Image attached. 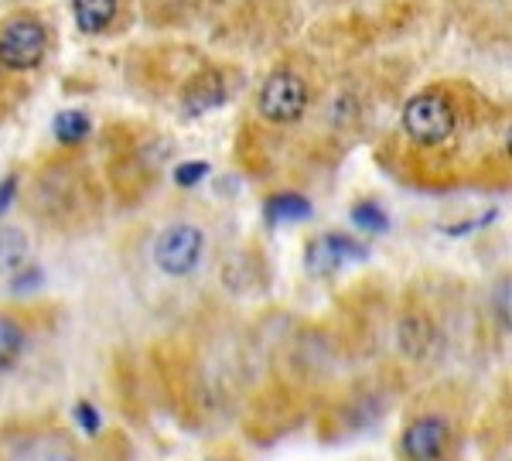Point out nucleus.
Returning a JSON list of instances; mask_svg holds the SVG:
<instances>
[{"instance_id": "1", "label": "nucleus", "mask_w": 512, "mask_h": 461, "mask_svg": "<svg viewBox=\"0 0 512 461\" xmlns=\"http://www.w3.org/2000/svg\"><path fill=\"white\" fill-rule=\"evenodd\" d=\"M502 113L506 110L475 82L458 76L434 79L403 100L393 127L379 141L376 161L396 181L424 192H451L465 185L502 188Z\"/></svg>"}, {"instance_id": "2", "label": "nucleus", "mask_w": 512, "mask_h": 461, "mask_svg": "<svg viewBox=\"0 0 512 461\" xmlns=\"http://www.w3.org/2000/svg\"><path fill=\"white\" fill-rule=\"evenodd\" d=\"M328 86L332 82L325 79L321 65L308 52L280 55L253 89L250 117H246L243 134H239L246 144V151L239 154L243 168H250L267 151L270 141L284 144L297 130L311 127V120L321 117Z\"/></svg>"}, {"instance_id": "3", "label": "nucleus", "mask_w": 512, "mask_h": 461, "mask_svg": "<svg viewBox=\"0 0 512 461\" xmlns=\"http://www.w3.org/2000/svg\"><path fill=\"white\" fill-rule=\"evenodd\" d=\"M21 205L35 226L55 236L89 233L106 212L110 192L93 161L59 147L45 154L21 178Z\"/></svg>"}, {"instance_id": "4", "label": "nucleus", "mask_w": 512, "mask_h": 461, "mask_svg": "<svg viewBox=\"0 0 512 461\" xmlns=\"http://www.w3.org/2000/svg\"><path fill=\"white\" fill-rule=\"evenodd\" d=\"M55 48L59 28L45 7L21 4L0 18V127L35 96Z\"/></svg>"}, {"instance_id": "5", "label": "nucleus", "mask_w": 512, "mask_h": 461, "mask_svg": "<svg viewBox=\"0 0 512 461\" xmlns=\"http://www.w3.org/2000/svg\"><path fill=\"white\" fill-rule=\"evenodd\" d=\"M171 144L144 120H117L103 130V181L120 209H134L161 185Z\"/></svg>"}, {"instance_id": "6", "label": "nucleus", "mask_w": 512, "mask_h": 461, "mask_svg": "<svg viewBox=\"0 0 512 461\" xmlns=\"http://www.w3.org/2000/svg\"><path fill=\"white\" fill-rule=\"evenodd\" d=\"M465 441V390L458 383H434L417 393L396 434L400 461H454Z\"/></svg>"}, {"instance_id": "7", "label": "nucleus", "mask_w": 512, "mask_h": 461, "mask_svg": "<svg viewBox=\"0 0 512 461\" xmlns=\"http://www.w3.org/2000/svg\"><path fill=\"white\" fill-rule=\"evenodd\" d=\"M444 332H448V325H444L441 311L434 308L431 294H420L407 287V294H403L390 315L393 359L400 362L403 373H417V369L431 366L437 352L444 349Z\"/></svg>"}, {"instance_id": "8", "label": "nucleus", "mask_w": 512, "mask_h": 461, "mask_svg": "<svg viewBox=\"0 0 512 461\" xmlns=\"http://www.w3.org/2000/svg\"><path fill=\"white\" fill-rule=\"evenodd\" d=\"M212 233L198 216H171L147 236V267L164 284H185L209 260Z\"/></svg>"}, {"instance_id": "9", "label": "nucleus", "mask_w": 512, "mask_h": 461, "mask_svg": "<svg viewBox=\"0 0 512 461\" xmlns=\"http://www.w3.org/2000/svg\"><path fill=\"white\" fill-rule=\"evenodd\" d=\"M448 11L472 45L512 55V0H448Z\"/></svg>"}, {"instance_id": "10", "label": "nucleus", "mask_w": 512, "mask_h": 461, "mask_svg": "<svg viewBox=\"0 0 512 461\" xmlns=\"http://www.w3.org/2000/svg\"><path fill=\"white\" fill-rule=\"evenodd\" d=\"M69 11L82 38L113 41L137 24L140 0H69Z\"/></svg>"}, {"instance_id": "11", "label": "nucleus", "mask_w": 512, "mask_h": 461, "mask_svg": "<svg viewBox=\"0 0 512 461\" xmlns=\"http://www.w3.org/2000/svg\"><path fill=\"white\" fill-rule=\"evenodd\" d=\"M236 89V69L226 62H212L205 59L192 76L185 79V86L178 89V106L188 113V117H198V113H209L222 106L233 96Z\"/></svg>"}, {"instance_id": "12", "label": "nucleus", "mask_w": 512, "mask_h": 461, "mask_svg": "<svg viewBox=\"0 0 512 461\" xmlns=\"http://www.w3.org/2000/svg\"><path fill=\"white\" fill-rule=\"evenodd\" d=\"M362 257H366V246L349 233H321L304 246V263H308V270L318 277L335 274L338 267L355 263Z\"/></svg>"}, {"instance_id": "13", "label": "nucleus", "mask_w": 512, "mask_h": 461, "mask_svg": "<svg viewBox=\"0 0 512 461\" xmlns=\"http://www.w3.org/2000/svg\"><path fill=\"white\" fill-rule=\"evenodd\" d=\"M31 345V321L21 308H0V376L14 373Z\"/></svg>"}, {"instance_id": "14", "label": "nucleus", "mask_w": 512, "mask_h": 461, "mask_svg": "<svg viewBox=\"0 0 512 461\" xmlns=\"http://www.w3.org/2000/svg\"><path fill=\"white\" fill-rule=\"evenodd\" d=\"M18 461H82V451L59 427H45V431L24 434Z\"/></svg>"}, {"instance_id": "15", "label": "nucleus", "mask_w": 512, "mask_h": 461, "mask_svg": "<svg viewBox=\"0 0 512 461\" xmlns=\"http://www.w3.org/2000/svg\"><path fill=\"white\" fill-rule=\"evenodd\" d=\"M482 311H485V321H489V328L495 335L512 339V267L499 270V274L489 281L485 298H482Z\"/></svg>"}, {"instance_id": "16", "label": "nucleus", "mask_w": 512, "mask_h": 461, "mask_svg": "<svg viewBox=\"0 0 512 461\" xmlns=\"http://www.w3.org/2000/svg\"><path fill=\"white\" fill-rule=\"evenodd\" d=\"M212 0H140V18L151 28H185Z\"/></svg>"}, {"instance_id": "17", "label": "nucleus", "mask_w": 512, "mask_h": 461, "mask_svg": "<svg viewBox=\"0 0 512 461\" xmlns=\"http://www.w3.org/2000/svg\"><path fill=\"white\" fill-rule=\"evenodd\" d=\"M35 243H31L28 229L0 222V277H18L28 270Z\"/></svg>"}, {"instance_id": "18", "label": "nucleus", "mask_w": 512, "mask_h": 461, "mask_svg": "<svg viewBox=\"0 0 512 461\" xmlns=\"http://www.w3.org/2000/svg\"><path fill=\"white\" fill-rule=\"evenodd\" d=\"M52 130H55V144L69 147V151H79V147L89 141V134H93V123H89V117L82 110H62L59 117L52 120Z\"/></svg>"}, {"instance_id": "19", "label": "nucleus", "mask_w": 512, "mask_h": 461, "mask_svg": "<svg viewBox=\"0 0 512 461\" xmlns=\"http://www.w3.org/2000/svg\"><path fill=\"white\" fill-rule=\"evenodd\" d=\"M267 216L274 222H301L311 216V202L297 188H277L274 195H267Z\"/></svg>"}, {"instance_id": "20", "label": "nucleus", "mask_w": 512, "mask_h": 461, "mask_svg": "<svg viewBox=\"0 0 512 461\" xmlns=\"http://www.w3.org/2000/svg\"><path fill=\"white\" fill-rule=\"evenodd\" d=\"M352 222H355V229L376 236V233H383V229H386V209L379 202H373V199H359L352 205Z\"/></svg>"}, {"instance_id": "21", "label": "nucleus", "mask_w": 512, "mask_h": 461, "mask_svg": "<svg viewBox=\"0 0 512 461\" xmlns=\"http://www.w3.org/2000/svg\"><path fill=\"white\" fill-rule=\"evenodd\" d=\"M499 181L502 188H512V110L502 113L499 123Z\"/></svg>"}, {"instance_id": "22", "label": "nucleus", "mask_w": 512, "mask_h": 461, "mask_svg": "<svg viewBox=\"0 0 512 461\" xmlns=\"http://www.w3.org/2000/svg\"><path fill=\"white\" fill-rule=\"evenodd\" d=\"M14 195H21V171H11V175L0 181V216L7 212V205H11Z\"/></svg>"}, {"instance_id": "23", "label": "nucleus", "mask_w": 512, "mask_h": 461, "mask_svg": "<svg viewBox=\"0 0 512 461\" xmlns=\"http://www.w3.org/2000/svg\"><path fill=\"white\" fill-rule=\"evenodd\" d=\"M205 171H209V164H205V161H195V164H181V168L175 171V181H178V185H195V181L202 178Z\"/></svg>"}]
</instances>
